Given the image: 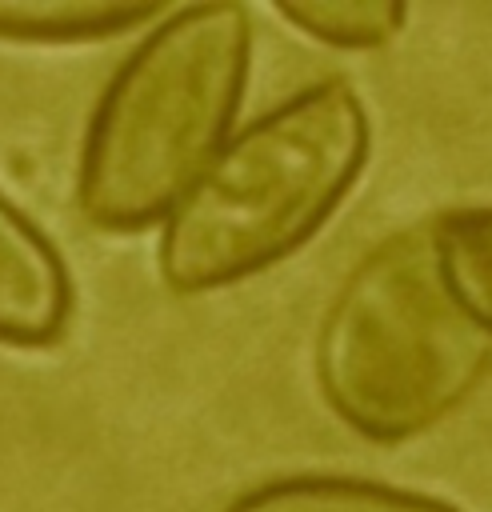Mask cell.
Instances as JSON below:
<instances>
[{"label": "cell", "instance_id": "obj_5", "mask_svg": "<svg viewBox=\"0 0 492 512\" xmlns=\"http://www.w3.org/2000/svg\"><path fill=\"white\" fill-rule=\"evenodd\" d=\"M224 512H464L440 496L364 480V476H272L236 492Z\"/></svg>", "mask_w": 492, "mask_h": 512}, {"label": "cell", "instance_id": "obj_4", "mask_svg": "<svg viewBox=\"0 0 492 512\" xmlns=\"http://www.w3.org/2000/svg\"><path fill=\"white\" fill-rule=\"evenodd\" d=\"M72 320V272L48 232L0 192V344L56 348Z\"/></svg>", "mask_w": 492, "mask_h": 512}, {"label": "cell", "instance_id": "obj_7", "mask_svg": "<svg viewBox=\"0 0 492 512\" xmlns=\"http://www.w3.org/2000/svg\"><path fill=\"white\" fill-rule=\"evenodd\" d=\"M436 260L452 300L464 316L492 336V204L456 208L432 220Z\"/></svg>", "mask_w": 492, "mask_h": 512}, {"label": "cell", "instance_id": "obj_3", "mask_svg": "<svg viewBox=\"0 0 492 512\" xmlns=\"http://www.w3.org/2000/svg\"><path fill=\"white\" fill-rule=\"evenodd\" d=\"M316 388L372 444L424 436L492 376V336L452 300L432 220L372 244L316 328Z\"/></svg>", "mask_w": 492, "mask_h": 512}, {"label": "cell", "instance_id": "obj_2", "mask_svg": "<svg viewBox=\"0 0 492 512\" xmlns=\"http://www.w3.org/2000/svg\"><path fill=\"white\" fill-rule=\"evenodd\" d=\"M252 72V12L236 0L164 16L112 72L76 164V208L100 232L164 224L232 136Z\"/></svg>", "mask_w": 492, "mask_h": 512}, {"label": "cell", "instance_id": "obj_1", "mask_svg": "<svg viewBox=\"0 0 492 512\" xmlns=\"http://www.w3.org/2000/svg\"><path fill=\"white\" fill-rule=\"evenodd\" d=\"M372 152L352 80H316L236 128L168 212L156 268L176 296L240 284L304 248Z\"/></svg>", "mask_w": 492, "mask_h": 512}, {"label": "cell", "instance_id": "obj_8", "mask_svg": "<svg viewBox=\"0 0 492 512\" xmlns=\"http://www.w3.org/2000/svg\"><path fill=\"white\" fill-rule=\"evenodd\" d=\"M276 16L320 44L368 52L404 28L408 8L392 0H276Z\"/></svg>", "mask_w": 492, "mask_h": 512}, {"label": "cell", "instance_id": "obj_6", "mask_svg": "<svg viewBox=\"0 0 492 512\" xmlns=\"http://www.w3.org/2000/svg\"><path fill=\"white\" fill-rule=\"evenodd\" d=\"M156 0H0V40L8 44H96L160 20Z\"/></svg>", "mask_w": 492, "mask_h": 512}]
</instances>
